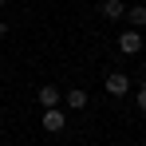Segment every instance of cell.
I'll list each match as a JSON object with an SVG mask.
<instances>
[{
  "label": "cell",
  "mask_w": 146,
  "mask_h": 146,
  "mask_svg": "<svg viewBox=\"0 0 146 146\" xmlns=\"http://www.w3.org/2000/svg\"><path fill=\"white\" fill-rule=\"evenodd\" d=\"M103 91H107L111 99L130 95V75H126V71H111V75H107V83H103Z\"/></svg>",
  "instance_id": "1"
},
{
  "label": "cell",
  "mask_w": 146,
  "mask_h": 146,
  "mask_svg": "<svg viewBox=\"0 0 146 146\" xmlns=\"http://www.w3.org/2000/svg\"><path fill=\"white\" fill-rule=\"evenodd\" d=\"M40 126H44L48 134H59V130L67 126V115H63V107H48V111L40 115Z\"/></svg>",
  "instance_id": "2"
},
{
  "label": "cell",
  "mask_w": 146,
  "mask_h": 146,
  "mask_svg": "<svg viewBox=\"0 0 146 146\" xmlns=\"http://www.w3.org/2000/svg\"><path fill=\"white\" fill-rule=\"evenodd\" d=\"M119 51L122 55H138V51H142V32H138V28L119 32Z\"/></svg>",
  "instance_id": "3"
},
{
  "label": "cell",
  "mask_w": 146,
  "mask_h": 146,
  "mask_svg": "<svg viewBox=\"0 0 146 146\" xmlns=\"http://www.w3.org/2000/svg\"><path fill=\"white\" fill-rule=\"evenodd\" d=\"M99 12H103V20H111V24H115V20L126 16V4H122V0H99Z\"/></svg>",
  "instance_id": "4"
},
{
  "label": "cell",
  "mask_w": 146,
  "mask_h": 146,
  "mask_svg": "<svg viewBox=\"0 0 146 146\" xmlns=\"http://www.w3.org/2000/svg\"><path fill=\"white\" fill-rule=\"evenodd\" d=\"M36 99H40V107L48 111V107H59V103H63V91H59V87H51V83H44Z\"/></svg>",
  "instance_id": "5"
},
{
  "label": "cell",
  "mask_w": 146,
  "mask_h": 146,
  "mask_svg": "<svg viewBox=\"0 0 146 146\" xmlns=\"http://www.w3.org/2000/svg\"><path fill=\"white\" fill-rule=\"evenodd\" d=\"M122 20L142 32V28H146V4H126V16H122Z\"/></svg>",
  "instance_id": "6"
},
{
  "label": "cell",
  "mask_w": 146,
  "mask_h": 146,
  "mask_svg": "<svg viewBox=\"0 0 146 146\" xmlns=\"http://www.w3.org/2000/svg\"><path fill=\"white\" fill-rule=\"evenodd\" d=\"M87 91H83V87H71V91H67V95H63V107H67V111H83V107H87Z\"/></svg>",
  "instance_id": "7"
},
{
  "label": "cell",
  "mask_w": 146,
  "mask_h": 146,
  "mask_svg": "<svg viewBox=\"0 0 146 146\" xmlns=\"http://www.w3.org/2000/svg\"><path fill=\"white\" fill-rule=\"evenodd\" d=\"M134 103H138V111H142V115H146V83H142V87H138V91H134Z\"/></svg>",
  "instance_id": "8"
},
{
  "label": "cell",
  "mask_w": 146,
  "mask_h": 146,
  "mask_svg": "<svg viewBox=\"0 0 146 146\" xmlns=\"http://www.w3.org/2000/svg\"><path fill=\"white\" fill-rule=\"evenodd\" d=\"M4 8H8V0H0V12H4Z\"/></svg>",
  "instance_id": "9"
},
{
  "label": "cell",
  "mask_w": 146,
  "mask_h": 146,
  "mask_svg": "<svg viewBox=\"0 0 146 146\" xmlns=\"http://www.w3.org/2000/svg\"><path fill=\"white\" fill-rule=\"evenodd\" d=\"M4 32H8V24H0V36H4Z\"/></svg>",
  "instance_id": "10"
}]
</instances>
